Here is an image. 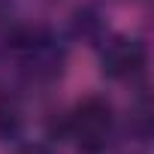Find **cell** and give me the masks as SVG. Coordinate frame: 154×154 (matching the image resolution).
I'll use <instances>...</instances> for the list:
<instances>
[{
  "label": "cell",
  "instance_id": "obj_2",
  "mask_svg": "<svg viewBox=\"0 0 154 154\" xmlns=\"http://www.w3.org/2000/svg\"><path fill=\"white\" fill-rule=\"evenodd\" d=\"M142 63H145V45L130 36H115L112 42H106L100 54V66L109 79H130L142 69Z\"/></svg>",
  "mask_w": 154,
  "mask_h": 154
},
{
  "label": "cell",
  "instance_id": "obj_4",
  "mask_svg": "<svg viewBox=\"0 0 154 154\" xmlns=\"http://www.w3.org/2000/svg\"><path fill=\"white\" fill-rule=\"evenodd\" d=\"M21 154H48V151H45L42 145H30V148H24Z\"/></svg>",
  "mask_w": 154,
  "mask_h": 154
},
{
  "label": "cell",
  "instance_id": "obj_3",
  "mask_svg": "<svg viewBox=\"0 0 154 154\" xmlns=\"http://www.w3.org/2000/svg\"><path fill=\"white\" fill-rule=\"evenodd\" d=\"M21 60L33 79L48 82L54 75H60V69H63V48H57V42L48 36H33V39L21 42Z\"/></svg>",
  "mask_w": 154,
  "mask_h": 154
},
{
  "label": "cell",
  "instance_id": "obj_1",
  "mask_svg": "<svg viewBox=\"0 0 154 154\" xmlns=\"http://www.w3.org/2000/svg\"><path fill=\"white\" fill-rule=\"evenodd\" d=\"M109 130H112V106L103 97L82 100L66 118V133L72 139H79V145H85L88 151L100 148L106 142Z\"/></svg>",
  "mask_w": 154,
  "mask_h": 154
}]
</instances>
